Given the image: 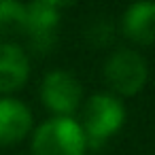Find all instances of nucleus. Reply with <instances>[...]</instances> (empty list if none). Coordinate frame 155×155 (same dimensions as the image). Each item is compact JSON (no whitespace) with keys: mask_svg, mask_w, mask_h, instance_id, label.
<instances>
[{"mask_svg":"<svg viewBox=\"0 0 155 155\" xmlns=\"http://www.w3.org/2000/svg\"><path fill=\"white\" fill-rule=\"evenodd\" d=\"M45 2L53 5L55 9H64V7H70V5H74L77 0H45Z\"/></svg>","mask_w":155,"mask_h":155,"instance_id":"nucleus-11","label":"nucleus"},{"mask_svg":"<svg viewBox=\"0 0 155 155\" xmlns=\"http://www.w3.org/2000/svg\"><path fill=\"white\" fill-rule=\"evenodd\" d=\"M26 32V2L0 0V38L9 41Z\"/></svg>","mask_w":155,"mask_h":155,"instance_id":"nucleus-9","label":"nucleus"},{"mask_svg":"<svg viewBox=\"0 0 155 155\" xmlns=\"http://www.w3.org/2000/svg\"><path fill=\"white\" fill-rule=\"evenodd\" d=\"M121 34L140 47L155 45V0H136L123 11Z\"/></svg>","mask_w":155,"mask_h":155,"instance_id":"nucleus-8","label":"nucleus"},{"mask_svg":"<svg viewBox=\"0 0 155 155\" xmlns=\"http://www.w3.org/2000/svg\"><path fill=\"white\" fill-rule=\"evenodd\" d=\"M41 100L53 117H72L83 104V85L68 70H49L41 81Z\"/></svg>","mask_w":155,"mask_h":155,"instance_id":"nucleus-4","label":"nucleus"},{"mask_svg":"<svg viewBox=\"0 0 155 155\" xmlns=\"http://www.w3.org/2000/svg\"><path fill=\"white\" fill-rule=\"evenodd\" d=\"M102 74L113 96L130 98L144 89L149 81V64L140 51L123 47V49H115L108 53Z\"/></svg>","mask_w":155,"mask_h":155,"instance_id":"nucleus-3","label":"nucleus"},{"mask_svg":"<svg viewBox=\"0 0 155 155\" xmlns=\"http://www.w3.org/2000/svg\"><path fill=\"white\" fill-rule=\"evenodd\" d=\"M30 79V58L21 45L0 41V94L9 96L21 89Z\"/></svg>","mask_w":155,"mask_h":155,"instance_id":"nucleus-7","label":"nucleus"},{"mask_svg":"<svg viewBox=\"0 0 155 155\" xmlns=\"http://www.w3.org/2000/svg\"><path fill=\"white\" fill-rule=\"evenodd\" d=\"M125 104L110 91H98L85 100L81 110V130L87 140V149H100L106 144L125 123Z\"/></svg>","mask_w":155,"mask_h":155,"instance_id":"nucleus-1","label":"nucleus"},{"mask_svg":"<svg viewBox=\"0 0 155 155\" xmlns=\"http://www.w3.org/2000/svg\"><path fill=\"white\" fill-rule=\"evenodd\" d=\"M34 130V117L28 104L13 96H0V147L21 142Z\"/></svg>","mask_w":155,"mask_h":155,"instance_id":"nucleus-6","label":"nucleus"},{"mask_svg":"<svg viewBox=\"0 0 155 155\" xmlns=\"http://www.w3.org/2000/svg\"><path fill=\"white\" fill-rule=\"evenodd\" d=\"M60 9L45 0H32L26 5V36L28 45L34 53L45 55L49 53L58 43V30H60Z\"/></svg>","mask_w":155,"mask_h":155,"instance_id":"nucleus-5","label":"nucleus"},{"mask_svg":"<svg viewBox=\"0 0 155 155\" xmlns=\"http://www.w3.org/2000/svg\"><path fill=\"white\" fill-rule=\"evenodd\" d=\"M32 155H87L85 134L74 117H49L32 130Z\"/></svg>","mask_w":155,"mask_h":155,"instance_id":"nucleus-2","label":"nucleus"},{"mask_svg":"<svg viewBox=\"0 0 155 155\" xmlns=\"http://www.w3.org/2000/svg\"><path fill=\"white\" fill-rule=\"evenodd\" d=\"M87 38L96 47H108L115 38V26L108 19H98L87 28Z\"/></svg>","mask_w":155,"mask_h":155,"instance_id":"nucleus-10","label":"nucleus"}]
</instances>
